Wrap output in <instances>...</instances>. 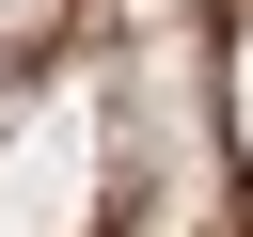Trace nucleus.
<instances>
[{
	"instance_id": "1",
	"label": "nucleus",
	"mask_w": 253,
	"mask_h": 237,
	"mask_svg": "<svg viewBox=\"0 0 253 237\" xmlns=\"http://www.w3.org/2000/svg\"><path fill=\"white\" fill-rule=\"evenodd\" d=\"M0 237H253V0H0Z\"/></svg>"
}]
</instances>
